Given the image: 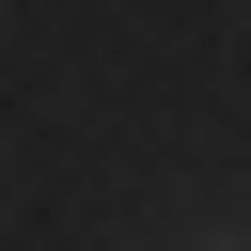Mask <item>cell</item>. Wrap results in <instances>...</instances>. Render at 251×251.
Listing matches in <instances>:
<instances>
[{"mask_svg": "<svg viewBox=\"0 0 251 251\" xmlns=\"http://www.w3.org/2000/svg\"><path fill=\"white\" fill-rule=\"evenodd\" d=\"M188 251H251V235H188Z\"/></svg>", "mask_w": 251, "mask_h": 251, "instance_id": "6da1fadb", "label": "cell"}]
</instances>
